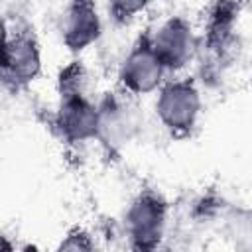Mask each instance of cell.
Segmentation results:
<instances>
[{
    "instance_id": "obj_10",
    "label": "cell",
    "mask_w": 252,
    "mask_h": 252,
    "mask_svg": "<svg viewBox=\"0 0 252 252\" xmlns=\"http://www.w3.org/2000/svg\"><path fill=\"white\" fill-rule=\"evenodd\" d=\"M228 232L242 242H248L252 246V209H238L228 219Z\"/></svg>"
},
{
    "instance_id": "obj_1",
    "label": "cell",
    "mask_w": 252,
    "mask_h": 252,
    "mask_svg": "<svg viewBox=\"0 0 252 252\" xmlns=\"http://www.w3.org/2000/svg\"><path fill=\"white\" fill-rule=\"evenodd\" d=\"M85 69L79 63L67 65L59 73V102L55 112V128L61 138L79 144L98 138V104L87 94Z\"/></svg>"
},
{
    "instance_id": "obj_12",
    "label": "cell",
    "mask_w": 252,
    "mask_h": 252,
    "mask_svg": "<svg viewBox=\"0 0 252 252\" xmlns=\"http://www.w3.org/2000/svg\"><path fill=\"white\" fill-rule=\"evenodd\" d=\"M61 250H93L94 248V242L91 240V234L85 232L83 228H73L65 240L59 244Z\"/></svg>"
},
{
    "instance_id": "obj_5",
    "label": "cell",
    "mask_w": 252,
    "mask_h": 252,
    "mask_svg": "<svg viewBox=\"0 0 252 252\" xmlns=\"http://www.w3.org/2000/svg\"><path fill=\"white\" fill-rule=\"evenodd\" d=\"M165 73L167 69L154 51L150 35H142L126 53L118 71V79L126 93L140 96L158 91L165 83Z\"/></svg>"
},
{
    "instance_id": "obj_2",
    "label": "cell",
    "mask_w": 252,
    "mask_h": 252,
    "mask_svg": "<svg viewBox=\"0 0 252 252\" xmlns=\"http://www.w3.org/2000/svg\"><path fill=\"white\" fill-rule=\"evenodd\" d=\"M201 108V91L193 79H173L158 89L156 116L175 138H185L195 130Z\"/></svg>"
},
{
    "instance_id": "obj_11",
    "label": "cell",
    "mask_w": 252,
    "mask_h": 252,
    "mask_svg": "<svg viewBox=\"0 0 252 252\" xmlns=\"http://www.w3.org/2000/svg\"><path fill=\"white\" fill-rule=\"evenodd\" d=\"M106 4H108V12L112 20L126 24L134 20L140 12H144L150 0H106Z\"/></svg>"
},
{
    "instance_id": "obj_3",
    "label": "cell",
    "mask_w": 252,
    "mask_h": 252,
    "mask_svg": "<svg viewBox=\"0 0 252 252\" xmlns=\"http://www.w3.org/2000/svg\"><path fill=\"white\" fill-rule=\"evenodd\" d=\"M41 73L39 41L30 28L6 30L2 47V83L10 91L30 87Z\"/></svg>"
},
{
    "instance_id": "obj_8",
    "label": "cell",
    "mask_w": 252,
    "mask_h": 252,
    "mask_svg": "<svg viewBox=\"0 0 252 252\" xmlns=\"http://www.w3.org/2000/svg\"><path fill=\"white\" fill-rule=\"evenodd\" d=\"M134 114L128 104L116 96H106L98 104V138L108 146H120L134 132Z\"/></svg>"
},
{
    "instance_id": "obj_4",
    "label": "cell",
    "mask_w": 252,
    "mask_h": 252,
    "mask_svg": "<svg viewBox=\"0 0 252 252\" xmlns=\"http://www.w3.org/2000/svg\"><path fill=\"white\" fill-rule=\"evenodd\" d=\"M167 224V203L154 191L138 193L126 213L124 228L130 246L136 250H154L159 246Z\"/></svg>"
},
{
    "instance_id": "obj_7",
    "label": "cell",
    "mask_w": 252,
    "mask_h": 252,
    "mask_svg": "<svg viewBox=\"0 0 252 252\" xmlns=\"http://www.w3.org/2000/svg\"><path fill=\"white\" fill-rule=\"evenodd\" d=\"M102 33V22L94 0H69L61 18V39L71 53L91 47Z\"/></svg>"
},
{
    "instance_id": "obj_9",
    "label": "cell",
    "mask_w": 252,
    "mask_h": 252,
    "mask_svg": "<svg viewBox=\"0 0 252 252\" xmlns=\"http://www.w3.org/2000/svg\"><path fill=\"white\" fill-rule=\"evenodd\" d=\"M236 8L232 0H219L211 10L209 24H207V47L211 51H220L232 35L234 30Z\"/></svg>"
},
{
    "instance_id": "obj_6",
    "label": "cell",
    "mask_w": 252,
    "mask_h": 252,
    "mask_svg": "<svg viewBox=\"0 0 252 252\" xmlns=\"http://www.w3.org/2000/svg\"><path fill=\"white\" fill-rule=\"evenodd\" d=\"M150 41H152L154 51L163 61L167 71L183 69L193 59V53H195V47H197L193 28L181 16L167 18L150 35Z\"/></svg>"
}]
</instances>
